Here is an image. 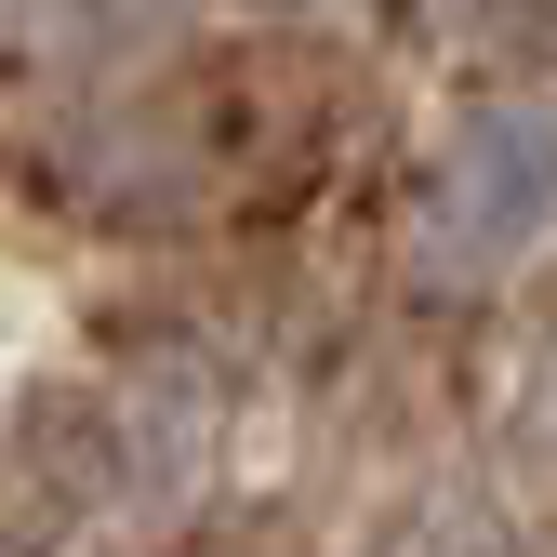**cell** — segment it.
<instances>
[{
    "instance_id": "cell-1",
    "label": "cell",
    "mask_w": 557,
    "mask_h": 557,
    "mask_svg": "<svg viewBox=\"0 0 557 557\" xmlns=\"http://www.w3.org/2000/svg\"><path fill=\"white\" fill-rule=\"evenodd\" d=\"M544 239H557V94H505L425 173V265L438 278H505Z\"/></svg>"
},
{
    "instance_id": "cell-2",
    "label": "cell",
    "mask_w": 557,
    "mask_h": 557,
    "mask_svg": "<svg viewBox=\"0 0 557 557\" xmlns=\"http://www.w3.org/2000/svg\"><path fill=\"white\" fill-rule=\"evenodd\" d=\"M40 40L81 53V66H120V53L173 40V0H40Z\"/></svg>"
}]
</instances>
